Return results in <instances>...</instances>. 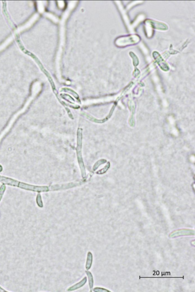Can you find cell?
<instances>
[{
	"mask_svg": "<svg viewBox=\"0 0 195 292\" xmlns=\"http://www.w3.org/2000/svg\"><path fill=\"white\" fill-rule=\"evenodd\" d=\"M80 184V182L70 183L64 184L55 185L50 186V191H57L74 187Z\"/></svg>",
	"mask_w": 195,
	"mask_h": 292,
	"instance_id": "obj_2",
	"label": "cell"
},
{
	"mask_svg": "<svg viewBox=\"0 0 195 292\" xmlns=\"http://www.w3.org/2000/svg\"><path fill=\"white\" fill-rule=\"evenodd\" d=\"M87 277H85L80 282L77 283L76 284L67 288V291L68 292L73 291L79 289L86 285V282H87Z\"/></svg>",
	"mask_w": 195,
	"mask_h": 292,
	"instance_id": "obj_3",
	"label": "cell"
},
{
	"mask_svg": "<svg viewBox=\"0 0 195 292\" xmlns=\"http://www.w3.org/2000/svg\"><path fill=\"white\" fill-rule=\"evenodd\" d=\"M0 182L3 183L10 186L18 187L22 189L28 190L29 185L27 184L20 182L12 179L7 177L0 176Z\"/></svg>",
	"mask_w": 195,
	"mask_h": 292,
	"instance_id": "obj_1",
	"label": "cell"
},
{
	"mask_svg": "<svg viewBox=\"0 0 195 292\" xmlns=\"http://www.w3.org/2000/svg\"><path fill=\"white\" fill-rule=\"evenodd\" d=\"M6 189V186L4 185H2L0 188V201H1L2 198L3 194H4L5 190Z\"/></svg>",
	"mask_w": 195,
	"mask_h": 292,
	"instance_id": "obj_10",
	"label": "cell"
},
{
	"mask_svg": "<svg viewBox=\"0 0 195 292\" xmlns=\"http://www.w3.org/2000/svg\"><path fill=\"white\" fill-rule=\"evenodd\" d=\"M86 275L87 276L88 279V282H89V285L90 290V291H93L94 286V278L93 274L90 271H85Z\"/></svg>",
	"mask_w": 195,
	"mask_h": 292,
	"instance_id": "obj_5",
	"label": "cell"
},
{
	"mask_svg": "<svg viewBox=\"0 0 195 292\" xmlns=\"http://www.w3.org/2000/svg\"><path fill=\"white\" fill-rule=\"evenodd\" d=\"M93 255L90 251L88 252L86 255L85 268L86 271H89L91 269L93 263Z\"/></svg>",
	"mask_w": 195,
	"mask_h": 292,
	"instance_id": "obj_4",
	"label": "cell"
},
{
	"mask_svg": "<svg viewBox=\"0 0 195 292\" xmlns=\"http://www.w3.org/2000/svg\"><path fill=\"white\" fill-rule=\"evenodd\" d=\"M37 202L38 205L39 207H43V203H42L41 198L40 194H39L37 196Z\"/></svg>",
	"mask_w": 195,
	"mask_h": 292,
	"instance_id": "obj_9",
	"label": "cell"
},
{
	"mask_svg": "<svg viewBox=\"0 0 195 292\" xmlns=\"http://www.w3.org/2000/svg\"><path fill=\"white\" fill-rule=\"evenodd\" d=\"M110 166V164L109 162H108L107 163V164H106V165L105 166L104 168L103 169H102L101 170L98 171L97 172V174H103L106 173V171L108 170V169H109V168Z\"/></svg>",
	"mask_w": 195,
	"mask_h": 292,
	"instance_id": "obj_8",
	"label": "cell"
},
{
	"mask_svg": "<svg viewBox=\"0 0 195 292\" xmlns=\"http://www.w3.org/2000/svg\"><path fill=\"white\" fill-rule=\"evenodd\" d=\"M93 291L94 292H110L109 290L106 288H101V287H95L93 288Z\"/></svg>",
	"mask_w": 195,
	"mask_h": 292,
	"instance_id": "obj_7",
	"label": "cell"
},
{
	"mask_svg": "<svg viewBox=\"0 0 195 292\" xmlns=\"http://www.w3.org/2000/svg\"><path fill=\"white\" fill-rule=\"evenodd\" d=\"M106 162V160L105 159H101L97 161V162L95 163V165L93 167V170L94 171L96 170L98 168L99 166H100L102 164H104V163Z\"/></svg>",
	"mask_w": 195,
	"mask_h": 292,
	"instance_id": "obj_6",
	"label": "cell"
}]
</instances>
